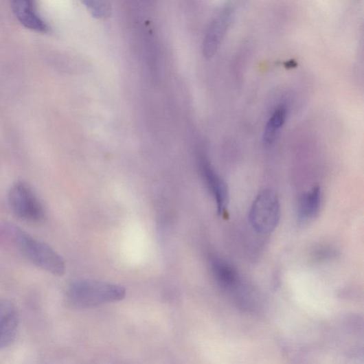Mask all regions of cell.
Wrapping results in <instances>:
<instances>
[{"instance_id":"2","label":"cell","mask_w":364,"mask_h":364,"mask_svg":"<svg viewBox=\"0 0 364 364\" xmlns=\"http://www.w3.org/2000/svg\"><path fill=\"white\" fill-rule=\"evenodd\" d=\"M126 295V291L122 286L104 282L82 280L72 283L67 293V300L74 308H91L122 300Z\"/></svg>"},{"instance_id":"8","label":"cell","mask_w":364,"mask_h":364,"mask_svg":"<svg viewBox=\"0 0 364 364\" xmlns=\"http://www.w3.org/2000/svg\"><path fill=\"white\" fill-rule=\"evenodd\" d=\"M321 201L322 193L319 187L312 188L299 197L296 207L297 219L299 223H310L317 216L321 206Z\"/></svg>"},{"instance_id":"1","label":"cell","mask_w":364,"mask_h":364,"mask_svg":"<svg viewBox=\"0 0 364 364\" xmlns=\"http://www.w3.org/2000/svg\"><path fill=\"white\" fill-rule=\"evenodd\" d=\"M0 244L16 248L33 265L50 274L62 276L65 273L66 264L62 256L45 242L14 225H0Z\"/></svg>"},{"instance_id":"12","label":"cell","mask_w":364,"mask_h":364,"mask_svg":"<svg viewBox=\"0 0 364 364\" xmlns=\"http://www.w3.org/2000/svg\"><path fill=\"white\" fill-rule=\"evenodd\" d=\"M84 3L93 16L96 18H106L110 16L112 11V8L108 2L87 1Z\"/></svg>"},{"instance_id":"4","label":"cell","mask_w":364,"mask_h":364,"mask_svg":"<svg viewBox=\"0 0 364 364\" xmlns=\"http://www.w3.org/2000/svg\"><path fill=\"white\" fill-rule=\"evenodd\" d=\"M8 202L14 214L20 219L36 223L45 218V212L41 202L24 181H16L11 187Z\"/></svg>"},{"instance_id":"5","label":"cell","mask_w":364,"mask_h":364,"mask_svg":"<svg viewBox=\"0 0 364 364\" xmlns=\"http://www.w3.org/2000/svg\"><path fill=\"white\" fill-rule=\"evenodd\" d=\"M199 168L202 178L215 200L218 214H223L227 209L229 201V188L226 182L207 159L202 158L200 160Z\"/></svg>"},{"instance_id":"10","label":"cell","mask_w":364,"mask_h":364,"mask_svg":"<svg viewBox=\"0 0 364 364\" xmlns=\"http://www.w3.org/2000/svg\"><path fill=\"white\" fill-rule=\"evenodd\" d=\"M211 268L218 284L225 288H234L239 282V275L235 268L225 260L213 258Z\"/></svg>"},{"instance_id":"3","label":"cell","mask_w":364,"mask_h":364,"mask_svg":"<svg viewBox=\"0 0 364 364\" xmlns=\"http://www.w3.org/2000/svg\"><path fill=\"white\" fill-rule=\"evenodd\" d=\"M280 203L277 194L266 189L255 198L249 212V220L255 231L260 234L273 232L280 218Z\"/></svg>"},{"instance_id":"11","label":"cell","mask_w":364,"mask_h":364,"mask_svg":"<svg viewBox=\"0 0 364 364\" xmlns=\"http://www.w3.org/2000/svg\"><path fill=\"white\" fill-rule=\"evenodd\" d=\"M286 116V109L283 106L277 108L272 114L264 134V143L266 146H271L275 143L281 128L285 124Z\"/></svg>"},{"instance_id":"7","label":"cell","mask_w":364,"mask_h":364,"mask_svg":"<svg viewBox=\"0 0 364 364\" xmlns=\"http://www.w3.org/2000/svg\"><path fill=\"white\" fill-rule=\"evenodd\" d=\"M17 313L8 301L0 303V350L9 347L15 339L18 328Z\"/></svg>"},{"instance_id":"9","label":"cell","mask_w":364,"mask_h":364,"mask_svg":"<svg viewBox=\"0 0 364 364\" xmlns=\"http://www.w3.org/2000/svg\"><path fill=\"white\" fill-rule=\"evenodd\" d=\"M12 9L19 23L25 27L38 32H46L47 25L35 12L32 3L30 1H14Z\"/></svg>"},{"instance_id":"6","label":"cell","mask_w":364,"mask_h":364,"mask_svg":"<svg viewBox=\"0 0 364 364\" xmlns=\"http://www.w3.org/2000/svg\"><path fill=\"white\" fill-rule=\"evenodd\" d=\"M231 14V9L227 7L220 10L212 19L204 39L205 57L212 58L217 52L229 26Z\"/></svg>"}]
</instances>
